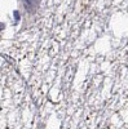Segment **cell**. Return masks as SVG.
Wrapping results in <instances>:
<instances>
[{"label":"cell","mask_w":128,"mask_h":129,"mask_svg":"<svg viewBox=\"0 0 128 129\" xmlns=\"http://www.w3.org/2000/svg\"><path fill=\"white\" fill-rule=\"evenodd\" d=\"M19 2L27 13H35L36 9L39 8L40 0H19Z\"/></svg>","instance_id":"obj_1"},{"label":"cell","mask_w":128,"mask_h":129,"mask_svg":"<svg viewBox=\"0 0 128 129\" xmlns=\"http://www.w3.org/2000/svg\"><path fill=\"white\" fill-rule=\"evenodd\" d=\"M13 14H14V18H16V22H18V21H19V12H18V10H14Z\"/></svg>","instance_id":"obj_2"},{"label":"cell","mask_w":128,"mask_h":129,"mask_svg":"<svg viewBox=\"0 0 128 129\" xmlns=\"http://www.w3.org/2000/svg\"><path fill=\"white\" fill-rule=\"evenodd\" d=\"M3 28H4V25H3V23H0V30H3Z\"/></svg>","instance_id":"obj_3"}]
</instances>
